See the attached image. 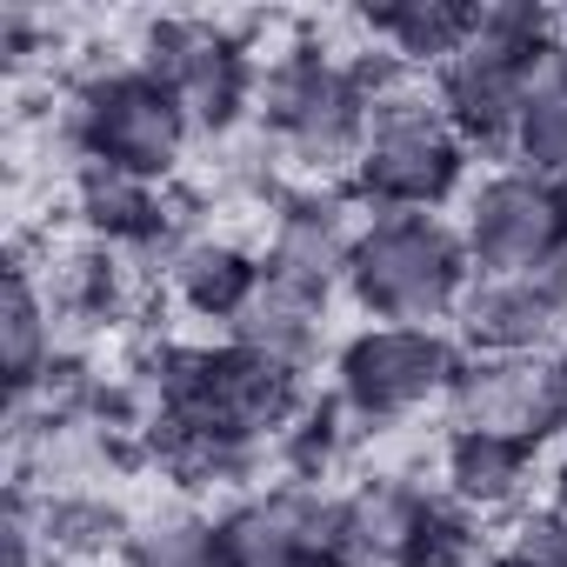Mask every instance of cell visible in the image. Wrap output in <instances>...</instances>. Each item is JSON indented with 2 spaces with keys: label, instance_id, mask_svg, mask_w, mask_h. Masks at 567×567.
<instances>
[{
  "label": "cell",
  "instance_id": "5bb4252c",
  "mask_svg": "<svg viewBox=\"0 0 567 567\" xmlns=\"http://www.w3.org/2000/svg\"><path fill=\"white\" fill-rule=\"evenodd\" d=\"M434 494L401 481V474H374L361 487L341 494L348 514V567H414L427 520H434Z\"/></svg>",
  "mask_w": 567,
  "mask_h": 567
},
{
  "label": "cell",
  "instance_id": "ba28073f",
  "mask_svg": "<svg viewBox=\"0 0 567 567\" xmlns=\"http://www.w3.org/2000/svg\"><path fill=\"white\" fill-rule=\"evenodd\" d=\"M227 567H348V514L328 487H254L220 514Z\"/></svg>",
  "mask_w": 567,
  "mask_h": 567
},
{
  "label": "cell",
  "instance_id": "603a6c76",
  "mask_svg": "<svg viewBox=\"0 0 567 567\" xmlns=\"http://www.w3.org/2000/svg\"><path fill=\"white\" fill-rule=\"evenodd\" d=\"M554 34H560V14L534 8V0H481V8H474V41H467V48L540 68V54L554 48Z\"/></svg>",
  "mask_w": 567,
  "mask_h": 567
},
{
  "label": "cell",
  "instance_id": "ac0fdd59",
  "mask_svg": "<svg viewBox=\"0 0 567 567\" xmlns=\"http://www.w3.org/2000/svg\"><path fill=\"white\" fill-rule=\"evenodd\" d=\"M474 8H481V0H388V8H368L361 14V28L394 61H408L414 74H441L454 54H467Z\"/></svg>",
  "mask_w": 567,
  "mask_h": 567
},
{
  "label": "cell",
  "instance_id": "d6986e66",
  "mask_svg": "<svg viewBox=\"0 0 567 567\" xmlns=\"http://www.w3.org/2000/svg\"><path fill=\"white\" fill-rule=\"evenodd\" d=\"M227 341L247 348V354H267L280 368H295V374H308L321 361V341H328V301L295 295V288H280V280H260V295L240 308Z\"/></svg>",
  "mask_w": 567,
  "mask_h": 567
},
{
  "label": "cell",
  "instance_id": "ffe728a7",
  "mask_svg": "<svg viewBox=\"0 0 567 567\" xmlns=\"http://www.w3.org/2000/svg\"><path fill=\"white\" fill-rule=\"evenodd\" d=\"M361 434H368V427L341 408V394H321V401H308L288 427H280L274 461H280V474H288V481L321 487V481L354 454V441H361Z\"/></svg>",
  "mask_w": 567,
  "mask_h": 567
},
{
  "label": "cell",
  "instance_id": "44dd1931",
  "mask_svg": "<svg viewBox=\"0 0 567 567\" xmlns=\"http://www.w3.org/2000/svg\"><path fill=\"white\" fill-rule=\"evenodd\" d=\"M134 540V514L94 487H68L48 494V560H101V554H127Z\"/></svg>",
  "mask_w": 567,
  "mask_h": 567
},
{
  "label": "cell",
  "instance_id": "3957f363",
  "mask_svg": "<svg viewBox=\"0 0 567 567\" xmlns=\"http://www.w3.org/2000/svg\"><path fill=\"white\" fill-rule=\"evenodd\" d=\"M61 121H68V141H74V167L101 161V167L141 174L154 187L174 181V167L187 161V141H194L181 101L147 68H101V74L74 81Z\"/></svg>",
  "mask_w": 567,
  "mask_h": 567
},
{
  "label": "cell",
  "instance_id": "484cf974",
  "mask_svg": "<svg viewBox=\"0 0 567 567\" xmlns=\"http://www.w3.org/2000/svg\"><path fill=\"white\" fill-rule=\"evenodd\" d=\"M48 54V28L34 8H0V68H8L14 81Z\"/></svg>",
  "mask_w": 567,
  "mask_h": 567
},
{
  "label": "cell",
  "instance_id": "4fadbf2b",
  "mask_svg": "<svg viewBox=\"0 0 567 567\" xmlns=\"http://www.w3.org/2000/svg\"><path fill=\"white\" fill-rule=\"evenodd\" d=\"M527 94H534V68H527V61L481 54V48L454 54V61L434 74V107H441V121L467 141V154H474V147H507L514 127H520Z\"/></svg>",
  "mask_w": 567,
  "mask_h": 567
},
{
  "label": "cell",
  "instance_id": "52a82bcc",
  "mask_svg": "<svg viewBox=\"0 0 567 567\" xmlns=\"http://www.w3.org/2000/svg\"><path fill=\"white\" fill-rule=\"evenodd\" d=\"M461 240L481 280L560 274L567 267V187L527 167H501L467 194Z\"/></svg>",
  "mask_w": 567,
  "mask_h": 567
},
{
  "label": "cell",
  "instance_id": "2e32d148",
  "mask_svg": "<svg viewBox=\"0 0 567 567\" xmlns=\"http://www.w3.org/2000/svg\"><path fill=\"white\" fill-rule=\"evenodd\" d=\"M260 280H267L260 254L240 247V240H227V234H194V240L174 254V267H167L174 301H181L194 321H227V328H234L240 308L260 295Z\"/></svg>",
  "mask_w": 567,
  "mask_h": 567
},
{
  "label": "cell",
  "instance_id": "4316f807",
  "mask_svg": "<svg viewBox=\"0 0 567 567\" xmlns=\"http://www.w3.org/2000/svg\"><path fill=\"white\" fill-rule=\"evenodd\" d=\"M560 520H567V454H560V467H554V501H547Z\"/></svg>",
  "mask_w": 567,
  "mask_h": 567
},
{
  "label": "cell",
  "instance_id": "d4e9b609",
  "mask_svg": "<svg viewBox=\"0 0 567 567\" xmlns=\"http://www.w3.org/2000/svg\"><path fill=\"white\" fill-rule=\"evenodd\" d=\"M474 560H481L474 514H461L454 501H441V507H434V520H427V540H421L414 567H474Z\"/></svg>",
  "mask_w": 567,
  "mask_h": 567
},
{
  "label": "cell",
  "instance_id": "7402d4cb",
  "mask_svg": "<svg viewBox=\"0 0 567 567\" xmlns=\"http://www.w3.org/2000/svg\"><path fill=\"white\" fill-rule=\"evenodd\" d=\"M127 567H227L220 554V514L200 507H154L134 520V540L121 554Z\"/></svg>",
  "mask_w": 567,
  "mask_h": 567
},
{
  "label": "cell",
  "instance_id": "7a4b0ae2",
  "mask_svg": "<svg viewBox=\"0 0 567 567\" xmlns=\"http://www.w3.org/2000/svg\"><path fill=\"white\" fill-rule=\"evenodd\" d=\"M254 121L308 181L354 167L368 147V101L354 87V68H348V54H334L321 41H295L274 61H260Z\"/></svg>",
  "mask_w": 567,
  "mask_h": 567
},
{
  "label": "cell",
  "instance_id": "30bf717a",
  "mask_svg": "<svg viewBox=\"0 0 567 567\" xmlns=\"http://www.w3.org/2000/svg\"><path fill=\"white\" fill-rule=\"evenodd\" d=\"M354 240H361L354 194L328 187V181H301V187H280V200L267 207L260 267H267V280H280V288L328 301L334 288H348Z\"/></svg>",
  "mask_w": 567,
  "mask_h": 567
},
{
  "label": "cell",
  "instance_id": "8fae6325",
  "mask_svg": "<svg viewBox=\"0 0 567 567\" xmlns=\"http://www.w3.org/2000/svg\"><path fill=\"white\" fill-rule=\"evenodd\" d=\"M181 200H167L154 181H141V174H121V167H101V161H81L74 167V220H81V234L94 240V247H114V254H154L161 247V260L174 267V254L194 240V234H181Z\"/></svg>",
  "mask_w": 567,
  "mask_h": 567
},
{
  "label": "cell",
  "instance_id": "9a60e30c",
  "mask_svg": "<svg viewBox=\"0 0 567 567\" xmlns=\"http://www.w3.org/2000/svg\"><path fill=\"white\" fill-rule=\"evenodd\" d=\"M61 354H68L61 348V315H54V301L41 288V274L28 267V254L14 247V260H8V295H0V368H8L14 401L41 394L48 374L61 368Z\"/></svg>",
  "mask_w": 567,
  "mask_h": 567
},
{
  "label": "cell",
  "instance_id": "6da1fadb",
  "mask_svg": "<svg viewBox=\"0 0 567 567\" xmlns=\"http://www.w3.org/2000/svg\"><path fill=\"white\" fill-rule=\"evenodd\" d=\"M474 288V260L454 220L441 214H374L361 220L354 260H348V295L381 328H434L461 315Z\"/></svg>",
  "mask_w": 567,
  "mask_h": 567
},
{
  "label": "cell",
  "instance_id": "cb8c5ba5",
  "mask_svg": "<svg viewBox=\"0 0 567 567\" xmlns=\"http://www.w3.org/2000/svg\"><path fill=\"white\" fill-rule=\"evenodd\" d=\"M494 567H567V520L554 507H534L514 520L507 547L494 554Z\"/></svg>",
  "mask_w": 567,
  "mask_h": 567
},
{
  "label": "cell",
  "instance_id": "7c38bea8",
  "mask_svg": "<svg viewBox=\"0 0 567 567\" xmlns=\"http://www.w3.org/2000/svg\"><path fill=\"white\" fill-rule=\"evenodd\" d=\"M461 334L474 341V354H547L567 334V267L474 280L461 301Z\"/></svg>",
  "mask_w": 567,
  "mask_h": 567
},
{
  "label": "cell",
  "instance_id": "277c9868",
  "mask_svg": "<svg viewBox=\"0 0 567 567\" xmlns=\"http://www.w3.org/2000/svg\"><path fill=\"white\" fill-rule=\"evenodd\" d=\"M134 68H147L187 114L194 134L207 141H227L254 94H260V61L247 48L240 28H220V21H200V14H161L141 28V54Z\"/></svg>",
  "mask_w": 567,
  "mask_h": 567
},
{
  "label": "cell",
  "instance_id": "9c48e42d",
  "mask_svg": "<svg viewBox=\"0 0 567 567\" xmlns=\"http://www.w3.org/2000/svg\"><path fill=\"white\" fill-rule=\"evenodd\" d=\"M447 421L547 447L567 434V354H467L447 394Z\"/></svg>",
  "mask_w": 567,
  "mask_h": 567
},
{
  "label": "cell",
  "instance_id": "8992f818",
  "mask_svg": "<svg viewBox=\"0 0 567 567\" xmlns=\"http://www.w3.org/2000/svg\"><path fill=\"white\" fill-rule=\"evenodd\" d=\"M461 361L467 354L441 328H381L374 321L354 341H341V354H334V394H341V408L368 434H381L388 421H408V414L447 401L454 381H461Z\"/></svg>",
  "mask_w": 567,
  "mask_h": 567
},
{
  "label": "cell",
  "instance_id": "5b68a950",
  "mask_svg": "<svg viewBox=\"0 0 567 567\" xmlns=\"http://www.w3.org/2000/svg\"><path fill=\"white\" fill-rule=\"evenodd\" d=\"M461 181H467V141L441 121L434 81H427V94L374 114L368 147L348 167V194H354V207H368V220L374 214H434L441 200H454Z\"/></svg>",
  "mask_w": 567,
  "mask_h": 567
},
{
  "label": "cell",
  "instance_id": "e0dca14e",
  "mask_svg": "<svg viewBox=\"0 0 567 567\" xmlns=\"http://www.w3.org/2000/svg\"><path fill=\"white\" fill-rule=\"evenodd\" d=\"M534 454L527 441H507V434H481V427H447V447H441V481H447V501L461 514H501L527 494L534 481Z\"/></svg>",
  "mask_w": 567,
  "mask_h": 567
}]
</instances>
